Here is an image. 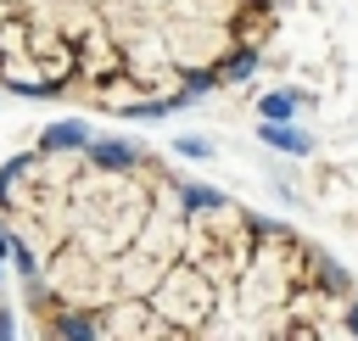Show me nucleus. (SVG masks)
<instances>
[{"mask_svg":"<svg viewBox=\"0 0 358 341\" xmlns=\"http://www.w3.org/2000/svg\"><path fill=\"white\" fill-rule=\"evenodd\" d=\"M308 95H296V89H268V95H257V117H274V123H285L296 106H302Z\"/></svg>","mask_w":358,"mask_h":341,"instance_id":"20e7f679","label":"nucleus"},{"mask_svg":"<svg viewBox=\"0 0 358 341\" xmlns=\"http://www.w3.org/2000/svg\"><path fill=\"white\" fill-rule=\"evenodd\" d=\"M257 140H268L274 151H291V157H308V151H313V140H308L302 129H291V123H274V117H263Z\"/></svg>","mask_w":358,"mask_h":341,"instance_id":"7ed1b4c3","label":"nucleus"},{"mask_svg":"<svg viewBox=\"0 0 358 341\" xmlns=\"http://www.w3.org/2000/svg\"><path fill=\"white\" fill-rule=\"evenodd\" d=\"M0 246L39 335L78 341H336L347 268L280 218L207 190L157 151L62 140L0 168Z\"/></svg>","mask_w":358,"mask_h":341,"instance_id":"f257e3e1","label":"nucleus"},{"mask_svg":"<svg viewBox=\"0 0 358 341\" xmlns=\"http://www.w3.org/2000/svg\"><path fill=\"white\" fill-rule=\"evenodd\" d=\"M291 0H0V89L162 117L246 78Z\"/></svg>","mask_w":358,"mask_h":341,"instance_id":"f03ea898","label":"nucleus"},{"mask_svg":"<svg viewBox=\"0 0 358 341\" xmlns=\"http://www.w3.org/2000/svg\"><path fill=\"white\" fill-rule=\"evenodd\" d=\"M17 319H11V296H6V274H0V335H11Z\"/></svg>","mask_w":358,"mask_h":341,"instance_id":"39448f33","label":"nucleus"}]
</instances>
